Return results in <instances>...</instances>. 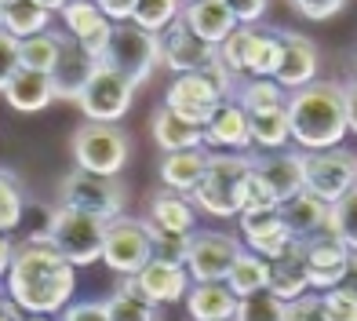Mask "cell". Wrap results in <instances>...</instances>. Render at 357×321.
Returning <instances> with one entry per match:
<instances>
[{"label": "cell", "instance_id": "cell-1", "mask_svg": "<svg viewBox=\"0 0 357 321\" xmlns=\"http://www.w3.org/2000/svg\"><path fill=\"white\" fill-rule=\"evenodd\" d=\"M73 270L77 267L55 248L47 230L29 234L15 252V263L8 274V296L26 314H62L77 288Z\"/></svg>", "mask_w": 357, "mask_h": 321}, {"label": "cell", "instance_id": "cell-2", "mask_svg": "<svg viewBox=\"0 0 357 321\" xmlns=\"http://www.w3.org/2000/svg\"><path fill=\"white\" fill-rule=\"evenodd\" d=\"M288 124L291 142L299 150H332L339 147L347 128V88L335 80H314L299 91H288Z\"/></svg>", "mask_w": 357, "mask_h": 321}, {"label": "cell", "instance_id": "cell-3", "mask_svg": "<svg viewBox=\"0 0 357 321\" xmlns=\"http://www.w3.org/2000/svg\"><path fill=\"white\" fill-rule=\"evenodd\" d=\"M248 172H252V154H212L204 179L190 194L193 204L215 219H237Z\"/></svg>", "mask_w": 357, "mask_h": 321}, {"label": "cell", "instance_id": "cell-4", "mask_svg": "<svg viewBox=\"0 0 357 321\" xmlns=\"http://www.w3.org/2000/svg\"><path fill=\"white\" fill-rule=\"evenodd\" d=\"M102 66L128 77L135 88L146 84V80L153 77V70L160 66V37L150 33V29H142V26H135V22H113Z\"/></svg>", "mask_w": 357, "mask_h": 321}, {"label": "cell", "instance_id": "cell-5", "mask_svg": "<svg viewBox=\"0 0 357 321\" xmlns=\"http://www.w3.org/2000/svg\"><path fill=\"white\" fill-rule=\"evenodd\" d=\"M47 234H52L55 248L66 255L73 267H91L102 260L106 245V219H95L88 212H77L70 204H59L52 219H47Z\"/></svg>", "mask_w": 357, "mask_h": 321}, {"label": "cell", "instance_id": "cell-6", "mask_svg": "<svg viewBox=\"0 0 357 321\" xmlns=\"http://www.w3.org/2000/svg\"><path fill=\"white\" fill-rule=\"evenodd\" d=\"M303 186L324 204L343 201L357 190V154L332 147V150H303Z\"/></svg>", "mask_w": 357, "mask_h": 321}, {"label": "cell", "instance_id": "cell-7", "mask_svg": "<svg viewBox=\"0 0 357 321\" xmlns=\"http://www.w3.org/2000/svg\"><path fill=\"white\" fill-rule=\"evenodd\" d=\"M128 154H132V142H128V135L117 124L88 121L73 132V160H77V168H84V172L113 175V179H117L121 168L128 165Z\"/></svg>", "mask_w": 357, "mask_h": 321}, {"label": "cell", "instance_id": "cell-8", "mask_svg": "<svg viewBox=\"0 0 357 321\" xmlns=\"http://www.w3.org/2000/svg\"><path fill=\"white\" fill-rule=\"evenodd\" d=\"M153 260V241L146 219L117 216L106 223V245H102V263L121 278H135L139 270Z\"/></svg>", "mask_w": 357, "mask_h": 321}, {"label": "cell", "instance_id": "cell-9", "mask_svg": "<svg viewBox=\"0 0 357 321\" xmlns=\"http://www.w3.org/2000/svg\"><path fill=\"white\" fill-rule=\"evenodd\" d=\"M62 204L109 223V219L124 216V186L113 175H95L84 168H73L62 179Z\"/></svg>", "mask_w": 357, "mask_h": 321}, {"label": "cell", "instance_id": "cell-10", "mask_svg": "<svg viewBox=\"0 0 357 321\" xmlns=\"http://www.w3.org/2000/svg\"><path fill=\"white\" fill-rule=\"evenodd\" d=\"M135 99V84L121 73H113L109 66H99L91 73V80L84 84V91L77 95V106L88 121L99 124H117Z\"/></svg>", "mask_w": 357, "mask_h": 321}, {"label": "cell", "instance_id": "cell-11", "mask_svg": "<svg viewBox=\"0 0 357 321\" xmlns=\"http://www.w3.org/2000/svg\"><path fill=\"white\" fill-rule=\"evenodd\" d=\"M222 62L219 47L201 40L193 29L186 26V19H175L165 33H160V66L178 73H208Z\"/></svg>", "mask_w": 357, "mask_h": 321}, {"label": "cell", "instance_id": "cell-12", "mask_svg": "<svg viewBox=\"0 0 357 321\" xmlns=\"http://www.w3.org/2000/svg\"><path fill=\"white\" fill-rule=\"evenodd\" d=\"M241 252H245V241L234 237V234H222V230H193L186 270H190L193 281H226Z\"/></svg>", "mask_w": 357, "mask_h": 321}, {"label": "cell", "instance_id": "cell-13", "mask_svg": "<svg viewBox=\"0 0 357 321\" xmlns=\"http://www.w3.org/2000/svg\"><path fill=\"white\" fill-rule=\"evenodd\" d=\"M222 99H226L222 88L208 73H178L165 91V106H172L178 117H186L197 128H204L212 121V114L219 110Z\"/></svg>", "mask_w": 357, "mask_h": 321}, {"label": "cell", "instance_id": "cell-14", "mask_svg": "<svg viewBox=\"0 0 357 321\" xmlns=\"http://www.w3.org/2000/svg\"><path fill=\"white\" fill-rule=\"evenodd\" d=\"M303 252H306L310 288H317V292H332V288H339V281H343L347 267H350V255H354L343 241H339L332 230H321V234L303 241Z\"/></svg>", "mask_w": 357, "mask_h": 321}, {"label": "cell", "instance_id": "cell-15", "mask_svg": "<svg viewBox=\"0 0 357 321\" xmlns=\"http://www.w3.org/2000/svg\"><path fill=\"white\" fill-rule=\"evenodd\" d=\"M237 223H241V234H245V248L263 255V260H278V255H284L291 245H296V237H291V230L281 219V204L241 212Z\"/></svg>", "mask_w": 357, "mask_h": 321}, {"label": "cell", "instance_id": "cell-16", "mask_svg": "<svg viewBox=\"0 0 357 321\" xmlns=\"http://www.w3.org/2000/svg\"><path fill=\"white\" fill-rule=\"evenodd\" d=\"M252 147V124L237 99H222L212 121L204 124V150L212 154H248Z\"/></svg>", "mask_w": 357, "mask_h": 321}, {"label": "cell", "instance_id": "cell-17", "mask_svg": "<svg viewBox=\"0 0 357 321\" xmlns=\"http://www.w3.org/2000/svg\"><path fill=\"white\" fill-rule=\"evenodd\" d=\"M281 40H284V55H281V66L273 73V80H278L284 91H299L306 84H314L317 66H321L314 40L296 33V29H281Z\"/></svg>", "mask_w": 357, "mask_h": 321}, {"label": "cell", "instance_id": "cell-18", "mask_svg": "<svg viewBox=\"0 0 357 321\" xmlns=\"http://www.w3.org/2000/svg\"><path fill=\"white\" fill-rule=\"evenodd\" d=\"M142 296L153 303V307H172V303H183L190 292V270L178 263H165V260H150L139 274H135Z\"/></svg>", "mask_w": 357, "mask_h": 321}, {"label": "cell", "instance_id": "cell-19", "mask_svg": "<svg viewBox=\"0 0 357 321\" xmlns=\"http://www.w3.org/2000/svg\"><path fill=\"white\" fill-rule=\"evenodd\" d=\"M102 62L99 59H91L84 52V44L73 40L70 33L62 37V52H59V62H55V70H52V80H55V95L59 99H70L77 103V95L84 91V84L91 80V73L99 70Z\"/></svg>", "mask_w": 357, "mask_h": 321}, {"label": "cell", "instance_id": "cell-20", "mask_svg": "<svg viewBox=\"0 0 357 321\" xmlns=\"http://www.w3.org/2000/svg\"><path fill=\"white\" fill-rule=\"evenodd\" d=\"M255 172L266 179L278 204L303 194V150H273L266 157H255Z\"/></svg>", "mask_w": 357, "mask_h": 321}, {"label": "cell", "instance_id": "cell-21", "mask_svg": "<svg viewBox=\"0 0 357 321\" xmlns=\"http://www.w3.org/2000/svg\"><path fill=\"white\" fill-rule=\"evenodd\" d=\"M183 303L190 321H234L241 299L226 281H193Z\"/></svg>", "mask_w": 357, "mask_h": 321}, {"label": "cell", "instance_id": "cell-22", "mask_svg": "<svg viewBox=\"0 0 357 321\" xmlns=\"http://www.w3.org/2000/svg\"><path fill=\"white\" fill-rule=\"evenodd\" d=\"M212 150H178V154H165L160 157V186L165 190H178V194H193L197 183L204 179Z\"/></svg>", "mask_w": 357, "mask_h": 321}, {"label": "cell", "instance_id": "cell-23", "mask_svg": "<svg viewBox=\"0 0 357 321\" xmlns=\"http://www.w3.org/2000/svg\"><path fill=\"white\" fill-rule=\"evenodd\" d=\"M270 292L291 303L310 292V274H306V252H303V241H296L284 255L270 260Z\"/></svg>", "mask_w": 357, "mask_h": 321}, {"label": "cell", "instance_id": "cell-24", "mask_svg": "<svg viewBox=\"0 0 357 321\" xmlns=\"http://www.w3.org/2000/svg\"><path fill=\"white\" fill-rule=\"evenodd\" d=\"M4 99L11 110L19 114H37V110L52 106L59 95H55V80L52 73H40V70H19L11 77V84L4 88Z\"/></svg>", "mask_w": 357, "mask_h": 321}, {"label": "cell", "instance_id": "cell-25", "mask_svg": "<svg viewBox=\"0 0 357 321\" xmlns=\"http://www.w3.org/2000/svg\"><path fill=\"white\" fill-rule=\"evenodd\" d=\"M150 128H153V142H157V147L165 150V154H178V150H197V147H204V128L190 124L186 117H178L175 110L165 106V103L153 110Z\"/></svg>", "mask_w": 357, "mask_h": 321}, {"label": "cell", "instance_id": "cell-26", "mask_svg": "<svg viewBox=\"0 0 357 321\" xmlns=\"http://www.w3.org/2000/svg\"><path fill=\"white\" fill-rule=\"evenodd\" d=\"M183 19H186V26H190L201 40L215 44V47L241 26V22L234 19V11L226 8L222 0H193V4H186Z\"/></svg>", "mask_w": 357, "mask_h": 321}, {"label": "cell", "instance_id": "cell-27", "mask_svg": "<svg viewBox=\"0 0 357 321\" xmlns=\"http://www.w3.org/2000/svg\"><path fill=\"white\" fill-rule=\"evenodd\" d=\"M328 212H332V204L314 197L310 190H303V194H296L291 201L281 204V219H284V227L291 230L296 241H306L321 230H328Z\"/></svg>", "mask_w": 357, "mask_h": 321}, {"label": "cell", "instance_id": "cell-28", "mask_svg": "<svg viewBox=\"0 0 357 321\" xmlns=\"http://www.w3.org/2000/svg\"><path fill=\"white\" fill-rule=\"evenodd\" d=\"M150 223H157L160 230L193 234V227H197V204H193L190 194H178V190H157L150 197Z\"/></svg>", "mask_w": 357, "mask_h": 321}, {"label": "cell", "instance_id": "cell-29", "mask_svg": "<svg viewBox=\"0 0 357 321\" xmlns=\"http://www.w3.org/2000/svg\"><path fill=\"white\" fill-rule=\"evenodd\" d=\"M263 33H266L263 26H237L234 33L219 44V55H222L226 66L234 70V77H237V80L252 77V62H255L259 44H263Z\"/></svg>", "mask_w": 357, "mask_h": 321}, {"label": "cell", "instance_id": "cell-30", "mask_svg": "<svg viewBox=\"0 0 357 321\" xmlns=\"http://www.w3.org/2000/svg\"><path fill=\"white\" fill-rule=\"evenodd\" d=\"M0 29H8L11 37H37L44 29H52V11L40 8L37 0H11V4L0 11Z\"/></svg>", "mask_w": 357, "mask_h": 321}, {"label": "cell", "instance_id": "cell-31", "mask_svg": "<svg viewBox=\"0 0 357 321\" xmlns=\"http://www.w3.org/2000/svg\"><path fill=\"white\" fill-rule=\"evenodd\" d=\"M234 99L241 103L245 114H266V110L288 106V91L273 77H245L234 91Z\"/></svg>", "mask_w": 357, "mask_h": 321}, {"label": "cell", "instance_id": "cell-32", "mask_svg": "<svg viewBox=\"0 0 357 321\" xmlns=\"http://www.w3.org/2000/svg\"><path fill=\"white\" fill-rule=\"evenodd\" d=\"M59 15H62V22H66V33L73 40H80V44L91 40V37H102V33H109V29H113V22L99 11L95 0H70V4L62 8Z\"/></svg>", "mask_w": 357, "mask_h": 321}, {"label": "cell", "instance_id": "cell-33", "mask_svg": "<svg viewBox=\"0 0 357 321\" xmlns=\"http://www.w3.org/2000/svg\"><path fill=\"white\" fill-rule=\"evenodd\" d=\"M106 314H109V321H157L153 303L142 296L135 278H121L117 292L106 299Z\"/></svg>", "mask_w": 357, "mask_h": 321}, {"label": "cell", "instance_id": "cell-34", "mask_svg": "<svg viewBox=\"0 0 357 321\" xmlns=\"http://www.w3.org/2000/svg\"><path fill=\"white\" fill-rule=\"evenodd\" d=\"M226 285L234 288L237 299L255 296V292H266V288H270V260H263V255H255V252L245 248V252L237 255V263L230 270V278H226Z\"/></svg>", "mask_w": 357, "mask_h": 321}, {"label": "cell", "instance_id": "cell-35", "mask_svg": "<svg viewBox=\"0 0 357 321\" xmlns=\"http://www.w3.org/2000/svg\"><path fill=\"white\" fill-rule=\"evenodd\" d=\"M252 124V147L259 150H284L291 142V124H288V106L266 110V114H248Z\"/></svg>", "mask_w": 357, "mask_h": 321}, {"label": "cell", "instance_id": "cell-36", "mask_svg": "<svg viewBox=\"0 0 357 321\" xmlns=\"http://www.w3.org/2000/svg\"><path fill=\"white\" fill-rule=\"evenodd\" d=\"M62 37H66V33H52V29H44V33H37V37L19 40V70L52 73L55 62H59V52H62Z\"/></svg>", "mask_w": 357, "mask_h": 321}, {"label": "cell", "instance_id": "cell-37", "mask_svg": "<svg viewBox=\"0 0 357 321\" xmlns=\"http://www.w3.org/2000/svg\"><path fill=\"white\" fill-rule=\"evenodd\" d=\"M183 8H186L183 0H139V4H135V15H132V22L160 37L175 19H183Z\"/></svg>", "mask_w": 357, "mask_h": 321}, {"label": "cell", "instance_id": "cell-38", "mask_svg": "<svg viewBox=\"0 0 357 321\" xmlns=\"http://www.w3.org/2000/svg\"><path fill=\"white\" fill-rule=\"evenodd\" d=\"M146 227H150V241H153V260L186 267V260H190V237H193V234L160 230L157 223H150V219H146Z\"/></svg>", "mask_w": 357, "mask_h": 321}, {"label": "cell", "instance_id": "cell-39", "mask_svg": "<svg viewBox=\"0 0 357 321\" xmlns=\"http://www.w3.org/2000/svg\"><path fill=\"white\" fill-rule=\"evenodd\" d=\"M328 230H332L339 241H343L350 252H357V190H350L343 201L332 204V212H328Z\"/></svg>", "mask_w": 357, "mask_h": 321}, {"label": "cell", "instance_id": "cell-40", "mask_svg": "<svg viewBox=\"0 0 357 321\" xmlns=\"http://www.w3.org/2000/svg\"><path fill=\"white\" fill-rule=\"evenodd\" d=\"M284 307H288V303L278 299V296L266 288V292H255V296L241 299L234 321H284Z\"/></svg>", "mask_w": 357, "mask_h": 321}, {"label": "cell", "instance_id": "cell-41", "mask_svg": "<svg viewBox=\"0 0 357 321\" xmlns=\"http://www.w3.org/2000/svg\"><path fill=\"white\" fill-rule=\"evenodd\" d=\"M22 219V186L11 172L0 168V234H11Z\"/></svg>", "mask_w": 357, "mask_h": 321}, {"label": "cell", "instance_id": "cell-42", "mask_svg": "<svg viewBox=\"0 0 357 321\" xmlns=\"http://www.w3.org/2000/svg\"><path fill=\"white\" fill-rule=\"evenodd\" d=\"M255 208H278V197H273L263 175L255 172V157H252V172L245 179V190H241V212H255Z\"/></svg>", "mask_w": 357, "mask_h": 321}, {"label": "cell", "instance_id": "cell-43", "mask_svg": "<svg viewBox=\"0 0 357 321\" xmlns=\"http://www.w3.org/2000/svg\"><path fill=\"white\" fill-rule=\"evenodd\" d=\"M284 321H328V314H324V299L321 292H306L299 299H291L284 307Z\"/></svg>", "mask_w": 357, "mask_h": 321}, {"label": "cell", "instance_id": "cell-44", "mask_svg": "<svg viewBox=\"0 0 357 321\" xmlns=\"http://www.w3.org/2000/svg\"><path fill=\"white\" fill-rule=\"evenodd\" d=\"M321 299H324L328 321H357V296L343 292V288H332V292H321Z\"/></svg>", "mask_w": 357, "mask_h": 321}, {"label": "cell", "instance_id": "cell-45", "mask_svg": "<svg viewBox=\"0 0 357 321\" xmlns=\"http://www.w3.org/2000/svg\"><path fill=\"white\" fill-rule=\"evenodd\" d=\"M15 73H19V37L0 29V91L11 84Z\"/></svg>", "mask_w": 357, "mask_h": 321}, {"label": "cell", "instance_id": "cell-46", "mask_svg": "<svg viewBox=\"0 0 357 321\" xmlns=\"http://www.w3.org/2000/svg\"><path fill=\"white\" fill-rule=\"evenodd\" d=\"M291 8H296L299 15H306V19H314V22H324V19H332V15L343 11L347 0H288Z\"/></svg>", "mask_w": 357, "mask_h": 321}, {"label": "cell", "instance_id": "cell-47", "mask_svg": "<svg viewBox=\"0 0 357 321\" xmlns=\"http://www.w3.org/2000/svg\"><path fill=\"white\" fill-rule=\"evenodd\" d=\"M222 4L234 11V19L241 26H259V19H263L266 8H270V0H222Z\"/></svg>", "mask_w": 357, "mask_h": 321}, {"label": "cell", "instance_id": "cell-48", "mask_svg": "<svg viewBox=\"0 0 357 321\" xmlns=\"http://www.w3.org/2000/svg\"><path fill=\"white\" fill-rule=\"evenodd\" d=\"M62 321H109L106 303H73V307L62 311Z\"/></svg>", "mask_w": 357, "mask_h": 321}, {"label": "cell", "instance_id": "cell-49", "mask_svg": "<svg viewBox=\"0 0 357 321\" xmlns=\"http://www.w3.org/2000/svg\"><path fill=\"white\" fill-rule=\"evenodd\" d=\"M95 4H99V11L106 15L109 22H132L139 0H95Z\"/></svg>", "mask_w": 357, "mask_h": 321}, {"label": "cell", "instance_id": "cell-50", "mask_svg": "<svg viewBox=\"0 0 357 321\" xmlns=\"http://www.w3.org/2000/svg\"><path fill=\"white\" fill-rule=\"evenodd\" d=\"M15 252H19V245H11V237H8V234H0V278H8V274H11Z\"/></svg>", "mask_w": 357, "mask_h": 321}, {"label": "cell", "instance_id": "cell-51", "mask_svg": "<svg viewBox=\"0 0 357 321\" xmlns=\"http://www.w3.org/2000/svg\"><path fill=\"white\" fill-rule=\"evenodd\" d=\"M347 128H350V135H357V88L347 80Z\"/></svg>", "mask_w": 357, "mask_h": 321}, {"label": "cell", "instance_id": "cell-52", "mask_svg": "<svg viewBox=\"0 0 357 321\" xmlns=\"http://www.w3.org/2000/svg\"><path fill=\"white\" fill-rule=\"evenodd\" d=\"M0 321H26L22 318V307L11 296H0Z\"/></svg>", "mask_w": 357, "mask_h": 321}, {"label": "cell", "instance_id": "cell-53", "mask_svg": "<svg viewBox=\"0 0 357 321\" xmlns=\"http://www.w3.org/2000/svg\"><path fill=\"white\" fill-rule=\"evenodd\" d=\"M339 288H343V292H350V296H357V252L350 255V267H347L343 281H339Z\"/></svg>", "mask_w": 357, "mask_h": 321}, {"label": "cell", "instance_id": "cell-54", "mask_svg": "<svg viewBox=\"0 0 357 321\" xmlns=\"http://www.w3.org/2000/svg\"><path fill=\"white\" fill-rule=\"evenodd\" d=\"M37 4H40V8H47V11H52V15H59L62 8L70 4V0H37Z\"/></svg>", "mask_w": 357, "mask_h": 321}, {"label": "cell", "instance_id": "cell-55", "mask_svg": "<svg viewBox=\"0 0 357 321\" xmlns=\"http://www.w3.org/2000/svg\"><path fill=\"white\" fill-rule=\"evenodd\" d=\"M26 321H55V318H52V314H29Z\"/></svg>", "mask_w": 357, "mask_h": 321}, {"label": "cell", "instance_id": "cell-56", "mask_svg": "<svg viewBox=\"0 0 357 321\" xmlns=\"http://www.w3.org/2000/svg\"><path fill=\"white\" fill-rule=\"evenodd\" d=\"M8 4H11V0H0V11H4V8H8Z\"/></svg>", "mask_w": 357, "mask_h": 321}, {"label": "cell", "instance_id": "cell-57", "mask_svg": "<svg viewBox=\"0 0 357 321\" xmlns=\"http://www.w3.org/2000/svg\"><path fill=\"white\" fill-rule=\"evenodd\" d=\"M183 4H193V0H183Z\"/></svg>", "mask_w": 357, "mask_h": 321}]
</instances>
